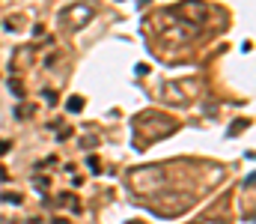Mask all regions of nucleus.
<instances>
[{
  "label": "nucleus",
  "instance_id": "nucleus-1",
  "mask_svg": "<svg viewBox=\"0 0 256 224\" xmlns=\"http://www.w3.org/2000/svg\"><path fill=\"white\" fill-rule=\"evenodd\" d=\"M176 129H179V123H176L170 114H161V111H140V114L134 117V132H137V141H140V144L164 141V138H170Z\"/></svg>",
  "mask_w": 256,
  "mask_h": 224
},
{
  "label": "nucleus",
  "instance_id": "nucleus-2",
  "mask_svg": "<svg viewBox=\"0 0 256 224\" xmlns=\"http://www.w3.org/2000/svg\"><path fill=\"white\" fill-rule=\"evenodd\" d=\"M146 206L161 215V218H176V215H185L194 206V194L191 191H170V188H161L158 194H152L146 200Z\"/></svg>",
  "mask_w": 256,
  "mask_h": 224
},
{
  "label": "nucleus",
  "instance_id": "nucleus-3",
  "mask_svg": "<svg viewBox=\"0 0 256 224\" xmlns=\"http://www.w3.org/2000/svg\"><path fill=\"white\" fill-rule=\"evenodd\" d=\"M126 185L134 194H158L167 185V170L161 164H149V167H134L126 173Z\"/></svg>",
  "mask_w": 256,
  "mask_h": 224
},
{
  "label": "nucleus",
  "instance_id": "nucleus-4",
  "mask_svg": "<svg viewBox=\"0 0 256 224\" xmlns=\"http://www.w3.org/2000/svg\"><path fill=\"white\" fill-rule=\"evenodd\" d=\"M92 6H86V3H68L63 12H60V21H63V27L68 30H80V27H86L90 21H92Z\"/></svg>",
  "mask_w": 256,
  "mask_h": 224
},
{
  "label": "nucleus",
  "instance_id": "nucleus-5",
  "mask_svg": "<svg viewBox=\"0 0 256 224\" xmlns=\"http://www.w3.org/2000/svg\"><path fill=\"white\" fill-rule=\"evenodd\" d=\"M196 224H226V218L224 215H208V218H202V221H196Z\"/></svg>",
  "mask_w": 256,
  "mask_h": 224
},
{
  "label": "nucleus",
  "instance_id": "nucleus-6",
  "mask_svg": "<svg viewBox=\"0 0 256 224\" xmlns=\"http://www.w3.org/2000/svg\"><path fill=\"white\" fill-rule=\"evenodd\" d=\"M80 108H84V99H80V96H74V99L68 102V111H80Z\"/></svg>",
  "mask_w": 256,
  "mask_h": 224
}]
</instances>
